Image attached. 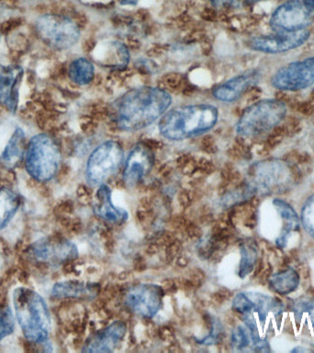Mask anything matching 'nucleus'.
<instances>
[{"mask_svg": "<svg viewBox=\"0 0 314 353\" xmlns=\"http://www.w3.org/2000/svg\"><path fill=\"white\" fill-rule=\"evenodd\" d=\"M169 93L159 88L140 87L127 91L113 104V121L123 131L145 128L170 107Z\"/></svg>", "mask_w": 314, "mask_h": 353, "instance_id": "obj_1", "label": "nucleus"}, {"mask_svg": "<svg viewBox=\"0 0 314 353\" xmlns=\"http://www.w3.org/2000/svg\"><path fill=\"white\" fill-rule=\"evenodd\" d=\"M215 8H226L233 4V0H209Z\"/></svg>", "mask_w": 314, "mask_h": 353, "instance_id": "obj_30", "label": "nucleus"}, {"mask_svg": "<svg viewBox=\"0 0 314 353\" xmlns=\"http://www.w3.org/2000/svg\"><path fill=\"white\" fill-rule=\"evenodd\" d=\"M26 132L17 126L0 154V163L8 170H14L24 161L27 149Z\"/></svg>", "mask_w": 314, "mask_h": 353, "instance_id": "obj_21", "label": "nucleus"}, {"mask_svg": "<svg viewBox=\"0 0 314 353\" xmlns=\"http://www.w3.org/2000/svg\"><path fill=\"white\" fill-rule=\"evenodd\" d=\"M21 205L18 193L7 187L0 188V231L7 228Z\"/></svg>", "mask_w": 314, "mask_h": 353, "instance_id": "obj_24", "label": "nucleus"}, {"mask_svg": "<svg viewBox=\"0 0 314 353\" xmlns=\"http://www.w3.org/2000/svg\"><path fill=\"white\" fill-rule=\"evenodd\" d=\"M13 305L25 339L32 343H46L51 331V316L45 300L37 292L19 287L13 292Z\"/></svg>", "mask_w": 314, "mask_h": 353, "instance_id": "obj_3", "label": "nucleus"}, {"mask_svg": "<svg viewBox=\"0 0 314 353\" xmlns=\"http://www.w3.org/2000/svg\"><path fill=\"white\" fill-rule=\"evenodd\" d=\"M310 38V32L307 30H297L291 32H278L275 35L260 36L253 38L249 41L251 49L255 51L278 54L291 51L292 49L302 46Z\"/></svg>", "mask_w": 314, "mask_h": 353, "instance_id": "obj_15", "label": "nucleus"}, {"mask_svg": "<svg viewBox=\"0 0 314 353\" xmlns=\"http://www.w3.org/2000/svg\"><path fill=\"white\" fill-rule=\"evenodd\" d=\"M62 162L59 145L52 135L40 132L30 137L24 157L28 175L39 182L54 179Z\"/></svg>", "mask_w": 314, "mask_h": 353, "instance_id": "obj_4", "label": "nucleus"}, {"mask_svg": "<svg viewBox=\"0 0 314 353\" xmlns=\"http://www.w3.org/2000/svg\"><path fill=\"white\" fill-rule=\"evenodd\" d=\"M231 346L234 352H269V345L260 334L253 330L248 325H240L231 333Z\"/></svg>", "mask_w": 314, "mask_h": 353, "instance_id": "obj_20", "label": "nucleus"}, {"mask_svg": "<svg viewBox=\"0 0 314 353\" xmlns=\"http://www.w3.org/2000/svg\"><path fill=\"white\" fill-rule=\"evenodd\" d=\"M30 255L41 263L59 265L78 255L76 245L68 240L45 237L33 243L30 248Z\"/></svg>", "mask_w": 314, "mask_h": 353, "instance_id": "obj_12", "label": "nucleus"}, {"mask_svg": "<svg viewBox=\"0 0 314 353\" xmlns=\"http://www.w3.org/2000/svg\"><path fill=\"white\" fill-rule=\"evenodd\" d=\"M35 30L38 38L55 51L70 49L80 39V30L76 22L59 14H43L38 17Z\"/></svg>", "mask_w": 314, "mask_h": 353, "instance_id": "obj_6", "label": "nucleus"}, {"mask_svg": "<svg viewBox=\"0 0 314 353\" xmlns=\"http://www.w3.org/2000/svg\"><path fill=\"white\" fill-rule=\"evenodd\" d=\"M153 165V153L145 145H135L129 152L124 165V184L129 188L136 186L150 173Z\"/></svg>", "mask_w": 314, "mask_h": 353, "instance_id": "obj_16", "label": "nucleus"}, {"mask_svg": "<svg viewBox=\"0 0 314 353\" xmlns=\"http://www.w3.org/2000/svg\"><path fill=\"white\" fill-rule=\"evenodd\" d=\"M93 212L105 222L121 225L129 218L128 212L121 207H116L112 201V192L106 184H102L96 190L93 200Z\"/></svg>", "mask_w": 314, "mask_h": 353, "instance_id": "obj_19", "label": "nucleus"}, {"mask_svg": "<svg viewBox=\"0 0 314 353\" xmlns=\"http://www.w3.org/2000/svg\"><path fill=\"white\" fill-rule=\"evenodd\" d=\"M250 1H261V0H250Z\"/></svg>", "mask_w": 314, "mask_h": 353, "instance_id": "obj_33", "label": "nucleus"}, {"mask_svg": "<svg viewBox=\"0 0 314 353\" xmlns=\"http://www.w3.org/2000/svg\"><path fill=\"white\" fill-rule=\"evenodd\" d=\"M52 294L56 298H90L96 294V285L76 281H61L55 284Z\"/></svg>", "mask_w": 314, "mask_h": 353, "instance_id": "obj_23", "label": "nucleus"}, {"mask_svg": "<svg viewBox=\"0 0 314 353\" xmlns=\"http://www.w3.org/2000/svg\"><path fill=\"white\" fill-rule=\"evenodd\" d=\"M294 181V170L289 163L269 159L253 165L247 185L255 192L278 193L289 190Z\"/></svg>", "mask_w": 314, "mask_h": 353, "instance_id": "obj_7", "label": "nucleus"}, {"mask_svg": "<svg viewBox=\"0 0 314 353\" xmlns=\"http://www.w3.org/2000/svg\"><path fill=\"white\" fill-rule=\"evenodd\" d=\"M272 85L281 90H300L314 84V57L283 66L272 77Z\"/></svg>", "mask_w": 314, "mask_h": 353, "instance_id": "obj_11", "label": "nucleus"}, {"mask_svg": "<svg viewBox=\"0 0 314 353\" xmlns=\"http://www.w3.org/2000/svg\"><path fill=\"white\" fill-rule=\"evenodd\" d=\"M0 39H1V34H0Z\"/></svg>", "mask_w": 314, "mask_h": 353, "instance_id": "obj_34", "label": "nucleus"}, {"mask_svg": "<svg viewBox=\"0 0 314 353\" xmlns=\"http://www.w3.org/2000/svg\"><path fill=\"white\" fill-rule=\"evenodd\" d=\"M218 118L219 112L213 105H186L165 113L159 121V132L168 140L189 139L209 131Z\"/></svg>", "mask_w": 314, "mask_h": 353, "instance_id": "obj_2", "label": "nucleus"}, {"mask_svg": "<svg viewBox=\"0 0 314 353\" xmlns=\"http://www.w3.org/2000/svg\"><path fill=\"white\" fill-rule=\"evenodd\" d=\"M164 296V290L157 284H138L126 292L124 305L137 316L151 319L161 309Z\"/></svg>", "mask_w": 314, "mask_h": 353, "instance_id": "obj_10", "label": "nucleus"}, {"mask_svg": "<svg viewBox=\"0 0 314 353\" xmlns=\"http://www.w3.org/2000/svg\"><path fill=\"white\" fill-rule=\"evenodd\" d=\"M311 21V12L303 3L289 0L280 6L273 13L270 26L278 32H291L304 30Z\"/></svg>", "mask_w": 314, "mask_h": 353, "instance_id": "obj_13", "label": "nucleus"}, {"mask_svg": "<svg viewBox=\"0 0 314 353\" xmlns=\"http://www.w3.org/2000/svg\"><path fill=\"white\" fill-rule=\"evenodd\" d=\"M258 259V250L253 243H244L241 247V261H240L239 276L247 277L253 270Z\"/></svg>", "mask_w": 314, "mask_h": 353, "instance_id": "obj_27", "label": "nucleus"}, {"mask_svg": "<svg viewBox=\"0 0 314 353\" xmlns=\"http://www.w3.org/2000/svg\"><path fill=\"white\" fill-rule=\"evenodd\" d=\"M300 284V275L294 269L275 273L270 279V288L278 294H291Z\"/></svg>", "mask_w": 314, "mask_h": 353, "instance_id": "obj_26", "label": "nucleus"}, {"mask_svg": "<svg viewBox=\"0 0 314 353\" xmlns=\"http://www.w3.org/2000/svg\"><path fill=\"white\" fill-rule=\"evenodd\" d=\"M302 223L314 239V194L307 199L302 211Z\"/></svg>", "mask_w": 314, "mask_h": 353, "instance_id": "obj_28", "label": "nucleus"}, {"mask_svg": "<svg viewBox=\"0 0 314 353\" xmlns=\"http://www.w3.org/2000/svg\"><path fill=\"white\" fill-rule=\"evenodd\" d=\"M273 204H274L275 210H277L284 222L282 233L277 239L278 247L284 248L288 242L289 234L300 228L299 216H297L292 206L289 205L286 201L280 200V199H275L273 201Z\"/></svg>", "mask_w": 314, "mask_h": 353, "instance_id": "obj_22", "label": "nucleus"}, {"mask_svg": "<svg viewBox=\"0 0 314 353\" xmlns=\"http://www.w3.org/2000/svg\"><path fill=\"white\" fill-rule=\"evenodd\" d=\"M302 3L310 12H314V0H303Z\"/></svg>", "mask_w": 314, "mask_h": 353, "instance_id": "obj_31", "label": "nucleus"}, {"mask_svg": "<svg viewBox=\"0 0 314 353\" xmlns=\"http://www.w3.org/2000/svg\"><path fill=\"white\" fill-rule=\"evenodd\" d=\"M15 328L12 311L10 307H0V341L13 333Z\"/></svg>", "mask_w": 314, "mask_h": 353, "instance_id": "obj_29", "label": "nucleus"}, {"mask_svg": "<svg viewBox=\"0 0 314 353\" xmlns=\"http://www.w3.org/2000/svg\"><path fill=\"white\" fill-rule=\"evenodd\" d=\"M286 105L278 99H264L251 105L240 118L237 134L244 138L260 137L285 118Z\"/></svg>", "mask_w": 314, "mask_h": 353, "instance_id": "obj_5", "label": "nucleus"}, {"mask_svg": "<svg viewBox=\"0 0 314 353\" xmlns=\"http://www.w3.org/2000/svg\"><path fill=\"white\" fill-rule=\"evenodd\" d=\"M127 332V325L123 321H115L106 328L91 336L85 342L83 352L105 353L114 352L123 341Z\"/></svg>", "mask_w": 314, "mask_h": 353, "instance_id": "obj_17", "label": "nucleus"}, {"mask_svg": "<svg viewBox=\"0 0 314 353\" xmlns=\"http://www.w3.org/2000/svg\"><path fill=\"white\" fill-rule=\"evenodd\" d=\"M231 307L242 316L244 324L258 333L259 325H263L270 314L278 316L283 309L280 301L275 298L253 292L237 294Z\"/></svg>", "mask_w": 314, "mask_h": 353, "instance_id": "obj_9", "label": "nucleus"}, {"mask_svg": "<svg viewBox=\"0 0 314 353\" xmlns=\"http://www.w3.org/2000/svg\"><path fill=\"white\" fill-rule=\"evenodd\" d=\"M123 148L116 141L102 143L91 153L85 165V179L90 186L98 187L106 183L123 165Z\"/></svg>", "mask_w": 314, "mask_h": 353, "instance_id": "obj_8", "label": "nucleus"}, {"mask_svg": "<svg viewBox=\"0 0 314 353\" xmlns=\"http://www.w3.org/2000/svg\"><path fill=\"white\" fill-rule=\"evenodd\" d=\"M140 0H118L121 5L123 6H135Z\"/></svg>", "mask_w": 314, "mask_h": 353, "instance_id": "obj_32", "label": "nucleus"}, {"mask_svg": "<svg viewBox=\"0 0 314 353\" xmlns=\"http://www.w3.org/2000/svg\"><path fill=\"white\" fill-rule=\"evenodd\" d=\"M260 79V74L258 71H248L247 73L239 74L220 83L212 90V95L218 101L223 102H233L255 85Z\"/></svg>", "mask_w": 314, "mask_h": 353, "instance_id": "obj_18", "label": "nucleus"}, {"mask_svg": "<svg viewBox=\"0 0 314 353\" xmlns=\"http://www.w3.org/2000/svg\"><path fill=\"white\" fill-rule=\"evenodd\" d=\"M24 69L16 63H0V105L11 114H16Z\"/></svg>", "mask_w": 314, "mask_h": 353, "instance_id": "obj_14", "label": "nucleus"}, {"mask_svg": "<svg viewBox=\"0 0 314 353\" xmlns=\"http://www.w3.org/2000/svg\"><path fill=\"white\" fill-rule=\"evenodd\" d=\"M94 76H95V66L87 58H76L69 65L68 77L74 84L88 85L92 81Z\"/></svg>", "mask_w": 314, "mask_h": 353, "instance_id": "obj_25", "label": "nucleus"}]
</instances>
